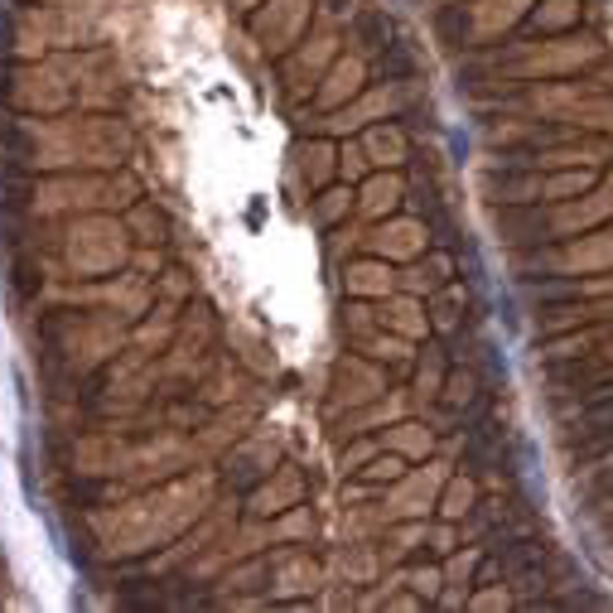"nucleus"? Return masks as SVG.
Returning <instances> with one entry per match:
<instances>
[{"label": "nucleus", "mask_w": 613, "mask_h": 613, "mask_svg": "<svg viewBox=\"0 0 613 613\" xmlns=\"http://www.w3.org/2000/svg\"><path fill=\"white\" fill-rule=\"evenodd\" d=\"M387 34H391L387 15H363V20H358V39H363V49H387Z\"/></svg>", "instance_id": "20e7f679"}, {"label": "nucleus", "mask_w": 613, "mask_h": 613, "mask_svg": "<svg viewBox=\"0 0 613 613\" xmlns=\"http://www.w3.org/2000/svg\"><path fill=\"white\" fill-rule=\"evenodd\" d=\"M440 34H445L449 44H464V34H469V15H464V5L440 10Z\"/></svg>", "instance_id": "39448f33"}, {"label": "nucleus", "mask_w": 613, "mask_h": 613, "mask_svg": "<svg viewBox=\"0 0 613 613\" xmlns=\"http://www.w3.org/2000/svg\"><path fill=\"white\" fill-rule=\"evenodd\" d=\"M420 73L416 54L406 49V44H387V49H377V78H387V83H411Z\"/></svg>", "instance_id": "f03ea898"}, {"label": "nucleus", "mask_w": 613, "mask_h": 613, "mask_svg": "<svg viewBox=\"0 0 613 613\" xmlns=\"http://www.w3.org/2000/svg\"><path fill=\"white\" fill-rule=\"evenodd\" d=\"M536 290V300L541 305H570V300H580V285H570V280H546L541 276V285H531Z\"/></svg>", "instance_id": "7ed1b4c3"}, {"label": "nucleus", "mask_w": 613, "mask_h": 613, "mask_svg": "<svg viewBox=\"0 0 613 613\" xmlns=\"http://www.w3.org/2000/svg\"><path fill=\"white\" fill-rule=\"evenodd\" d=\"M551 382H556L560 391H575V396H585V391L613 382V367L599 363V358H585V353H575L570 363H556V367H551Z\"/></svg>", "instance_id": "f257e3e1"}]
</instances>
